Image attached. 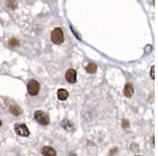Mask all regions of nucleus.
I'll list each match as a JSON object with an SVG mask.
<instances>
[{
  "mask_svg": "<svg viewBox=\"0 0 158 156\" xmlns=\"http://www.w3.org/2000/svg\"><path fill=\"white\" fill-rule=\"evenodd\" d=\"M154 66H152V68H151V78H152V79H154Z\"/></svg>",
  "mask_w": 158,
  "mask_h": 156,
  "instance_id": "obj_14",
  "label": "nucleus"
},
{
  "mask_svg": "<svg viewBox=\"0 0 158 156\" xmlns=\"http://www.w3.org/2000/svg\"><path fill=\"white\" fill-rule=\"evenodd\" d=\"M6 5L11 8V10H16L17 8V1H8Z\"/></svg>",
  "mask_w": 158,
  "mask_h": 156,
  "instance_id": "obj_11",
  "label": "nucleus"
},
{
  "mask_svg": "<svg viewBox=\"0 0 158 156\" xmlns=\"http://www.w3.org/2000/svg\"><path fill=\"white\" fill-rule=\"evenodd\" d=\"M97 70V66L95 63H89L88 66H86V71L88 73H90V74H93V73H95Z\"/></svg>",
  "mask_w": 158,
  "mask_h": 156,
  "instance_id": "obj_10",
  "label": "nucleus"
},
{
  "mask_svg": "<svg viewBox=\"0 0 158 156\" xmlns=\"http://www.w3.org/2000/svg\"><path fill=\"white\" fill-rule=\"evenodd\" d=\"M122 127H123V128H128V127H129V122L126 121V119L122 120Z\"/></svg>",
  "mask_w": 158,
  "mask_h": 156,
  "instance_id": "obj_13",
  "label": "nucleus"
},
{
  "mask_svg": "<svg viewBox=\"0 0 158 156\" xmlns=\"http://www.w3.org/2000/svg\"><path fill=\"white\" fill-rule=\"evenodd\" d=\"M133 93H134V88H133V84L132 83H126V86H124V90H123L124 96L130 98V97H132Z\"/></svg>",
  "mask_w": 158,
  "mask_h": 156,
  "instance_id": "obj_7",
  "label": "nucleus"
},
{
  "mask_svg": "<svg viewBox=\"0 0 158 156\" xmlns=\"http://www.w3.org/2000/svg\"><path fill=\"white\" fill-rule=\"evenodd\" d=\"M66 79L68 82L70 83H75L77 79V74H76V71L73 70V69H69L66 73Z\"/></svg>",
  "mask_w": 158,
  "mask_h": 156,
  "instance_id": "obj_5",
  "label": "nucleus"
},
{
  "mask_svg": "<svg viewBox=\"0 0 158 156\" xmlns=\"http://www.w3.org/2000/svg\"><path fill=\"white\" fill-rule=\"evenodd\" d=\"M8 43H10L11 46H19V41L16 38L10 39V40H8Z\"/></svg>",
  "mask_w": 158,
  "mask_h": 156,
  "instance_id": "obj_12",
  "label": "nucleus"
},
{
  "mask_svg": "<svg viewBox=\"0 0 158 156\" xmlns=\"http://www.w3.org/2000/svg\"><path fill=\"white\" fill-rule=\"evenodd\" d=\"M57 96H58V99L60 100H66L69 97V92L66 90H64V89H60L57 92Z\"/></svg>",
  "mask_w": 158,
  "mask_h": 156,
  "instance_id": "obj_8",
  "label": "nucleus"
},
{
  "mask_svg": "<svg viewBox=\"0 0 158 156\" xmlns=\"http://www.w3.org/2000/svg\"><path fill=\"white\" fill-rule=\"evenodd\" d=\"M15 132L17 133L18 135L22 137H28L30 136V131H29L28 127L25 124H16L15 126Z\"/></svg>",
  "mask_w": 158,
  "mask_h": 156,
  "instance_id": "obj_4",
  "label": "nucleus"
},
{
  "mask_svg": "<svg viewBox=\"0 0 158 156\" xmlns=\"http://www.w3.org/2000/svg\"><path fill=\"white\" fill-rule=\"evenodd\" d=\"M51 40L53 43L55 44H61L64 40V35L63 32L60 28H56L53 30L52 34H51Z\"/></svg>",
  "mask_w": 158,
  "mask_h": 156,
  "instance_id": "obj_1",
  "label": "nucleus"
},
{
  "mask_svg": "<svg viewBox=\"0 0 158 156\" xmlns=\"http://www.w3.org/2000/svg\"><path fill=\"white\" fill-rule=\"evenodd\" d=\"M34 118L36 119V121L38 122V124H42V126H46V124H50V118H49L48 114L41 110H38L35 112Z\"/></svg>",
  "mask_w": 158,
  "mask_h": 156,
  "instance_id": "obj_2",
  "label": "nucleus"
},
{
  "mask_svg": "<svg viewBox=\"0 0 158 156\" xmlns=\"http://www.w3.org/2000/svg\"><path fill=\"white\" fill-rule=\"evenodd\" d=\"M0 126H1V120H0Z\"/></svg>",
  "mask_w": 158,
  "mask_h": 156,
  "instance_id": "obj_15",
  "label": "nucleus"
},
{
  "mask_svg": "<svg viewBox=\"0 0 158 156\" xmlns=\"http://www.w3.org/2000/svg\"><path fill=\"white\" fill-rule=\"evenodd\" d=\"M41 153L43 156H55L56 155V150L51 147H43L41 149Z\"/></svg>",
  "mask_w": 158,
  "mask_h": 156,
  "instance_id": "obj_6",
  "label": "nucleus"
},
{
  "mask_svg": "<svg viewBox=\"0 0 158 156\" xmlns=\"http://www.w3.org/2000/svg\"><path fill=\"white\" fill-rule=\"evenodd\" d=\"M136 156H139V155H136Z\"/></svg>",
  "mask_w": 158,
  "mask_h": 156,
  "instance_id": "obj_16",
  "label": "nucleus"
},
{
  "mask_svg": "<svg viewBox=\"0 0 158 156\" xmlns=\"http://www.w3.org/2000/svg\"><path fill=\"white\" fill-rule=\"evenodd\" d=\"M10 112L12 113L13 115H15V116H18V115H20L22 113V111L18 106H12L10 108Z\"/></svg>",
  "mask_w": 158,
  "mask_h": 156,
  "instance_id": "obj_9",
  "label": "nucleus"
},
{
  "mask_svg": "<svg viewBox=\"0 0 158 156\" xmlns=\"http://www.w3.org/2000/svg\"><path fill=\"white\" fill-rule=\"evenodd\" d=\"M28 91H29V94L30 95H32V96H36L40 91L39 82L35 79L30 80L28 83Z\"/></svg>",
  "mask_w": 158,
  "mask_h": 156,
  "instance_id": "obj_3",
  "label": "nucleus"
}]
</instances>
